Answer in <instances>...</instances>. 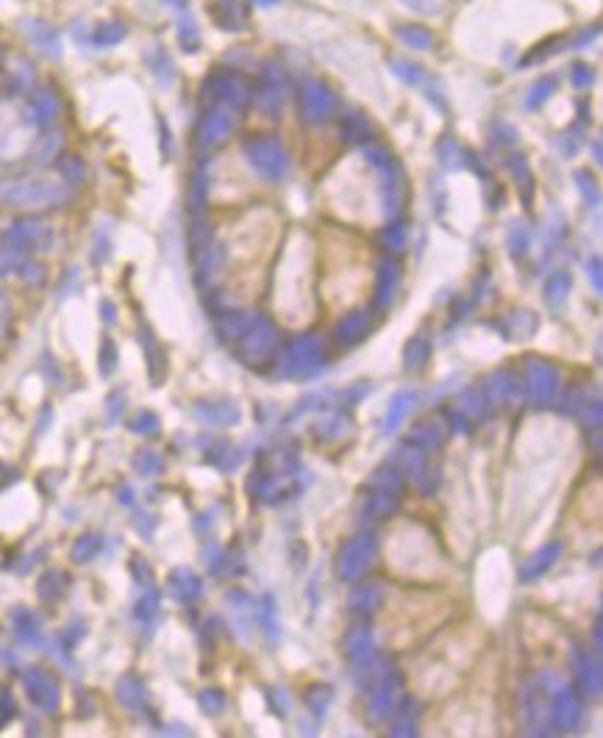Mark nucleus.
<instances>
[{
	"mask_svg": "<svg viewBox=\"0 0 603 738\" xmlns=\"http://www.w3.org/2000/svg\"><path fill=\"white\" fill-rule=\"evenodd\" d=\"M120 36H123V28H120V25H114V28L106 25L103 31L97 34V42H114V39H120Z\"/></svg>",
	"mask_w": 603,
	"mask_h": 738,
	"instance_id": "1",
	"label": "nucleus"
}]
</instances>
